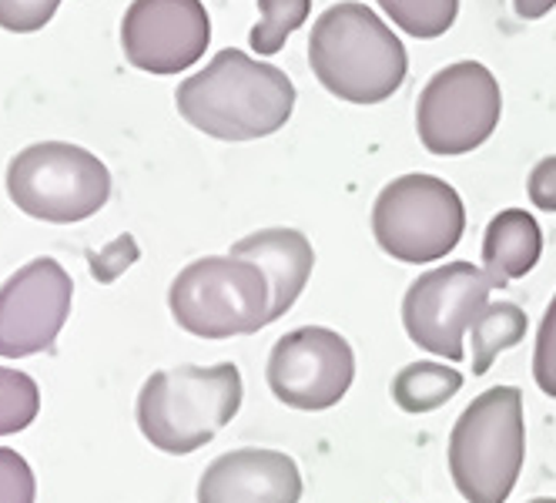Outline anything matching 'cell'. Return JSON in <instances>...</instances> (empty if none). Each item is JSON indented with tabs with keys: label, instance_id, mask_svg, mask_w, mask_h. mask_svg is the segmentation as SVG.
<instances>
[{
	"label": "cell",
	"instance_id": "17",
	"mask_svg": "<svg viewBox=\"0 0 556 503\" xmlns=\"http://www.w3.org/2000/svg\"><path fill=\"white\" fill-rule=\"evenodd\" d=\"M527 336V313L516 302H490L469 329L472 376H486L493 360Z\"/></svg>",
	"mask_w": 556,
	"mask_h": 503
},
{
	"label": "cell",
	"instance_id": "23",
	"mask_svg": "<svg viewBox=\"0 0 556 503\" xmlns=\"http://www.w3.org/2000/svg\"><path fill=\"white\" fill-rule=\"evenodd\" d=\"M533 376L536 386L556 400V295L546 305V316L536 332V353H533Z\"/></svg>",
	"mask_w": 556,
	"mask_h": 503
},
{
	"label": "cell",
	"instance_id": "19",
	"mask_svg": "<svg viewBox=\"0 0 556 503\" xmlns=\"http://www.w3.org/2000/svg\"><path fill=\"white\" fill-rule=\"evenodd\" d=\"M258 24L252 27V48L262 58H271L286 48L289 34H295L308 14L312 0H258Z\"/></svg>",
	"mask_w": 556,
	"mask_h": 503
},
{
	"label": "cell",
	"instance_id": "6",
	"mask_svg": "<svg viewBox=\"0 0 556 503\" xmlns=\"http://www.w3.org/2000/svg\"><path fill=\"white\" fill-rule=\"evenodd\" d=\"M8 196L30 218L71 225L108 205L111 175L98 154L85 148L41 141L14 154L8 165Z\"/></svg>",
	"mask_w": 556,
	"mask_h": 503
},
{
	"label": "cell",
	"instance_id": "24",
	"mask_svg": "<svg viewBox=\"0 0 556 503\" xmlns=\"http://www.w3.org/2000/svg\"><path fill=\"white\" fill-rule=\"evenodd\" d=\"M527 191H530V202L540 212H556V154H549V159H543L530 172Z\"/></svg>",
	"mask_w": 556,
	"mask_h": 503
},
{
	"label": "cell",
	"instance_id": "20",
	"mask_svg": "<svg viewBox=\"0 0 556 503\" xmlns=\"http://www.w3.org/2000/svg\"><path fill=\"white\" fill-rule=\"evenodd\" d=\"M37 410H41L37 382L21 369L0 366V437L27 430L37 419Z\"/></svg>",
	"mask_w": 556,
	"mask_h": 503
},
{
	"label": "cell",
	"instance_id": "16",
	"mask_svg": "<svg viewBox=\"0 0 556 503\" xmlns=\"http://www.w3.org/2000/svg\"><path fill=\"white\" fill-rule=\"evenodd\" d=\"M463 390V373L443 363H413L392 379V400L406 413H432Z\"/></svg>",
	"mask_w": 556,
	"mask_h": 503
},
{
	"label": "cell",
	"instance_id": "5",
	"mask_svg": "<svg viewBox=\"0 0 556 503\" xmlns=\"http://www.w3.org/2000/svg\"><path fill=\"white\" fill-rule=\"evenodd\" d=\"M168 305L175 323L191 336H252L271 323V286L249 259L208 255L181 268L168 289Z\"/></svg>",
	"mask_w": 556,
	"mask_h": 503
},
{
	"label": "cell",
	"instance_id": "12",
	"mask_svg": "<svg viewBox=\"0 0 556 503\" xmlns=\"http://www.w3.org/2000/svg\"><path fill=\"white\" fill-rule=\"evenodd\" d=\"M212 21L202 0H135L122 21V48L131 67L178 74L202 61Z\"/></svg>",
	"mask_w": 556,
	"mask_h": 503
},
{
	"label": "cell",
	"instance_id": "8",
	"mask_svg": "<svg viewBox=\"0 0 556 503\" xmlns=\"http://www.w3.org/2000/svg\"><path fill=\"white\" fill-rule=\"evenodd\" d=\"M503 95L480 61H456L429 77L416 104V131L432 154H469L500 125Z\"/></svg>",
	"mask_w": 556,
	"mask_h": 503
},
{
	"label": "cell",
	"instance_id": "11",
	"mask_svg": "<svg viewBox=\"0 0 556 503\" xmlns=\"http://www.w3.org/2000/svg\"><path fill=\"white\" fill-rule=\"evenodd\" d=\"M74 282L54 259H34L0 286V356L24 360L54 345L71 316Z\"/></svg>",
	"mask_w": 556,
	"mask_h": 503
},
{
	"label": "cell",
	"instance_id": "18",
	"mask_svg": "<svg viewBox=\"0 0 556 503\" xmlns=\"http://www.w3.org/2000/svg\"><path fill=\"white\" fill-rule=\"evenodd\" d=\"M379 8L409 37L432 41V37H443L456 24L459 0H379Z\"/></svg>",
	"mask_w": 556,
	"mask_h": 503
},
{
	"label": "cell",
	"instance_id": "14",
	"mask_svg": "<svg viewBox=\"0 0 556 503\" xmlns=\"http://www.w3.org/2000/svg\"><path fill=\"white\" fill-rule=\"evenodd\" d=\"M231 255L255 262L265 273L271 286V323L282 319L295 305L315 265L312 242L295 228H262L255 236L235 242Z\"/></svg>",
	"mask_w": 556,
	"mask_h": 503
},
{
	"label": "cell",
	"instance_id": "21",
	"mask_svg": "<svg viewBox=\"0 0 556 503\" xmlns=\"http://www.w3.org/2000/svg\"><path fill=\"white\" fill-rule=\"evenodd\" d=\"M34 470L17 450L0 447V503H34Z\"/></svg>",
	"mask_w": 556,
	"mask_h": 503
},
{
	"label": "cell",
	"instance_id": "1",
	"mask_svg": "<svg viewBox=\"0 0 556 503\" xmlns=\"http://www.w3.org/2000/svg\"><path fill=\"white\" fill-rule=\"evenodd\" d=\"M175 104L191 128L218 141H255L275 135L292 118L295 85L275 64L225 48L205 71L178 85Z\"/></svg>",
	"mask_w": 556,
	"mask_h": 503
},
{
	"label": "cell",
	"instance_id": "26",
	"mask_svg": "<svg viewBox=\"0 0 556 503\" xmlns=\"http://www.w3.org/2000/svg\"><path fill=\"white\" fill-rule=\"evenodd\" d=\"M530 503H556L553 496H536V500H530Z\"/></svg>",
	"mask_w": 556,
	"mask_h": 503
},
{
	"label": "cell",
	"instance_id": "10",
	"mask_svg": "<svg viewBox=\"0 0 556 503\" xmlns=\"http://www.w3.org/2000/svg\"><path fill=\"white\" fill-rule=\"evenodd\" d=\"M271 393L292 410H329L336 406L355 379L352 345L326 326H302L286 332L268 356Z\"/></svg>",
	"mask_w": 556,
	"mask_h": 503
},
{
	"label": "cell",
	"instance_id": "7",
	"mask_svg": "<svg viewBox=\"0 0 556 503\" xmlns=\"http://www.w3.org/2000/svg\"><path fill=\"white\" fill-rule=\"evenodd\" d=\"M466 231L459 191L435 175L392 178L372 205V236L400 262L426 265L446 259Z\"/></svg>",
	"mask_w": 556,
	"mask_h": 503
},
{
	"label": "cell",
	"instance_id": "3",
	"mask_svg": "<svg viewBox=\"0 0 556 503\" xmlns=\"http://www.w3.org/2000/svg\"><path fill=\"white\" fill-rule=\"evenodd\" d=\"M242 373L235 363L151 373L138 393V427L151 447L185 456L228 427L242 406Z\"/></svg>",
	"mask_w": 556,
	"mask_h": 503
},
{
	"label": "cell",
	"instance_id": "2",
	"mask_svg": "<svg viewBox=\"0 0 556 503\" xmlns=\"http://www.w3.org/2000/svg\"><path fill=\"white\" fill-rule=\"evenodd\" d=\"M308 64L319 85L349 104H379L403 88L409 58L392 27L366 4L342 0L312 24Z\"/></svg>",
	"mask_w": 556,
	"mask_h": 503
},
{
	"label": "cell",
	"instance_id": "15",
	"mask_svg": "<svg viewBox=\"0 0 556 503\" xmlns=\"http://www.w3.org/2000/svg\"><path fill=\"white\" fill-rule=\"evenodd\" d=\"M540 255H543V231L530 212L506 209L486 225L483 268L493 289H503L513 279H523L527 273H533Z\"/></svg>",
	"mask_w": 556,
	"mask_h": 503
},
{
	"label": "cell",
	"instance_id": "13",
	"mask_svg": "<svg viewBox=\"0 0 556 503\" xmlns=\"http://www.w3.org/2000/svg\"><path fill=\"white\" fill-rule=\"evenodd\" d=\"M302 474L278 450H228L202 474L198 503H299Z\"/></svg>",
	"mask_w": 556,
	"mask_h": 503
},
{
	"label": "cell",
	"instance_id": "22",
	"mask_svg": "<svg viewBox=\"0 0 556 503\" xmlns=\"http://www.w3.org/2000/svg\"><path fill=\"white\" fill-rule=\"evenodd\" d=\"M61 8V0H0V27L14 34L41 30Z\"/></svg>",
	"mask_w": 556,
	"mask_h": 503
},
{
	"label": "cell",
	"instance_id": "25",
	"mask_svg": "<svg viewBox=\"0 0 556 503\" xmlns=\"http://www.w3.org/2000/svg\"><path fill=\"white\" fill-rule=\"evenodd\" d=\"M513 8L523 21H540L556 8V0H513Z\"/></svg>",
	"mask_w": 556,
	"mask_h": 503
},
{
	"label": "cell",
	"instance_id": "4",
	"mask_svg": "<svg viewBox=\"0 0 556 503\" xmlns=\"http://www.w3.org/2000/svg\"><path fill=\"white\" fill-rule=\"evenodd\" d=\"M527 456L523 393L493 386L476 397L450 433V474L469 503H506Z\"/></svg>",
	"mask_w": 556,
	"mask_h": 503
},
{
	"label": "cell",
	"instance_id": "9",
	"mask_svg": "<svg viewBox=\"0 0 556 503\" xmlns=\"http://www.w3.org/2000/svg\"><path fill=\"white\" fill-rule=\"evenodd\" d=\"M490 292L493 282L486 268H476L472 262H446L409 286L403 299V326L419 350L459 363L466 356L463 339L490 305Z\"/></svg>",
	"mask_w": 556,
	"mask_h": 503
}]
</instances>
